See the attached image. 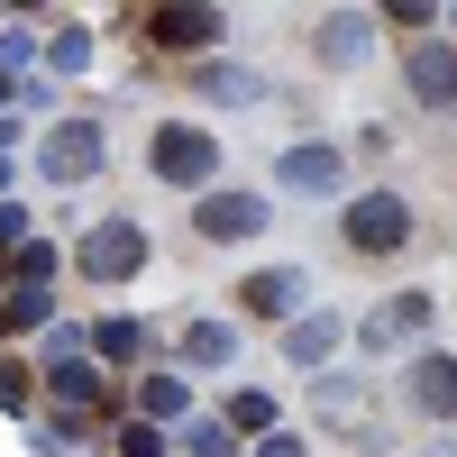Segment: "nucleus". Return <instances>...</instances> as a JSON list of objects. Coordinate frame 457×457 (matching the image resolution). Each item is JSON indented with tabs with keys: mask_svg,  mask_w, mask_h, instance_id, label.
<instances>
[{
	"mask_svg": "<svg viewBox=\"0 0 457 457\" xmlns=\"http://www.w3.org/2000/svg\"><path fill=\"white\" fill-rule=\"evenodd\" d=\"M146 165H156V183H174V193H202V183L220 174V137L193 129V120H165L156 137H146Z\"/></svg>",
	"mask_w": 457,
	"mask_h": 457,
	"instance_id": "nucleus-1",
	"label": "nucleus"
},
{
	"mask_svg": "<svg viewBox=\"0 0 457 457\" xmlns=\"http://www.w3.org/2000/svg\"><path fill=\"white\" fill-rule=\"evenodd\" d=\"M338 238H348L357 256H394V247H411V202L403 193H357L348 211H338Z\"/></svg>",
	"mask_w": 457,
	"mask_h": 457,
	"instance_id": "nucleus-2",
	"label": "nucleus"
},
{
	"mask_svg": "<svg viewBox=\"0 0 457 457\" xmlns=\"http://www.w3.org/2000/svg\"><path fill=\"white\" fill-rule=\"evenodd\" d=\"M73 275H92V284H129V275H146V228H137V220H101V228H83Z\"/></svg>",
	"mask_w": 457,
	"mask_h": 457,
	"instance_id": "nucleus-3",
	"label": "nucleus"
},
{
	"mask_svg": "<svg viewBox=\"0 0 457 457\" xmlns=\"http://www.w3.org/2000/svg\"><path fill=\"white\" fill-rule=\"evenodd\" d=\"M37 174H46V183H83V174H101V129H92V120H55L46 146H37Z\"/></svg>",
	"mask_w": 457,
	"mask_h": 457,
	"instance_id": "nucleus-4",
	"label": "nucleus"
},
{
	"mask_svg": "<svg viewBox=\"0 0 457 457\" xmlns=\"http://www.w3.org/2000/svg\"><path fill=\"white\" fill-rule=\"evenodd\" d=\"M403 83H411V101H421V110H457V46H448V37H411Z\"/></svg>",
	"mask_w": 457,
	"mask_h": 457,
	"instance_id": "nucleus-5",
	"label": "nucleus"
},
{
	"mask_svg": "<svg viewBox=\"0 0 457 457\" xmlns=\"http://www.w3.org/2000/svg\"><path fill=\"white\" fill-rule=\"evenodd\" d=\"M403 403L421 411V421H457V357L448 348H421L411 375H403Z\"/></svg>",
	"mask_w": 457,
	"mask_h": 457,
	"instance_id": "nucleus-6",
	"label": "nucleus"
},
{
	"mask_svg": "<svg viewBox=\"0 0 457 457\" xmlns=\"http://www.w3.org/2000/svg\"><path fill=\"white\" fill-rule=\"evenodd\" d=\"M265 211H275L265 193H211V202H193V228H202L211 247H238V238L265 228Z\"/></svg>",
	"mask_w": 457,
	"mask_h": 457,
	"instance_id": "nucleus-7",
	"label": "nucleus"
},
{
	"mask_svg": "<svg viewBox=\"0 0 457 457\" xmlns=\"http://www.w3.org/2000/svg\"><path fill=\"white\" fill-rule=\"evenodd\" d=\"M421 329H430V293H394V302H375V312H366L357 348L385 357V348H403V338H421Z\"/></svg>",
	"mask_w": 457,
	"mask_h": 457,
	"instance_id": "nucleus-8",
	"label": "nucleus"
},
{
	"mask_svg": "<svg viewBox=\"0 0 457 457\" xmlns=\"http://www.w3.org/2000/svg\"><path fill=\"white\" fill-rule=\"evenodd\" d=\"M302 293H312V284H302V265H265V275L238 284V312H247V320H293Z\"/></svg>",
	"mask_w": 457,
	"mask_h": 457,
	"instance_id": "nucleus-9",
	"label": "nucleus"
},
{
	"mask_svg": "<svg viewBox=\"0 0 457 457\" xmlns=\"http://www.w3.org/2000/svg\"><path fill=\"white\" fill-rule=\"evenodd\" d=\"M275 183L284 193H338V183H348V156H338V146H293L275 165Z\"/></svg>",
	"mask_w": 457,
	"mask_h": 457,
	"instance_id": "nucleus-10",
	"label": "nucleus"
},
{
	"mask_svg": "<svg viewBox=\"0 0 457 457\" xmlns=\"http://www.w3.org/2000/svg\"><path fill=\"white\" fill-rule=\"evenodd\" d=\"M156 46H220V10H156Z\"/></svg>",
	"mask_w": 457,
	"mask_h": 457,
	"instance_id": "nucleus-11",
	"label": "nucleus"
},
{
	"mask_svg": "<svg viewBox=\"0 0 457 457\" xmlns=\"http://www.w3.org/2000/svg\"><path fill=\"white\" fill-rule=\"evenodd\" d=\"M228 357H238L228 320H183V366H228Z\"/></svg>",
	"mask_w": 457,
	"mask_h": 457,
	"instance_id": "nucleus-12",
	"label": "nucleus"
},
{
	"mask_svg": "<svg viewBox=\"0 0 457 457\" xmlns=\"http://www.w3.org/2000/svg\"><path fill=\"white\" fill-rule=\"evenodd\" d=\"M329 348H338V320H329V312L293 320V338H284V357H293V366H329Z\"/></svg>",
	"mask_w": 457,
	"mask_h": 457,
	"instance_id": "nucleus-13",
	"label": "nucleus"
},
{
	"mask_svg": "<svg viewBox=\"0 0 457 457\" xmlns=\"http://www.w3.org/2000/svg\"><path fill=\"white\" fill-rule=\"evenodd\" d=\"M375 19H320V64H366Z\"/></svg>",
	"mask_w": 457,
	"mask_h": 457,
	"instance_id": "nucleus-14",
	"label": "nucleus"
},
{
	"mask_svg": "<svg viewBox=\"0 0 457 457\" xmlns=\"http://www.w3.org/2000/svg\"><path fill=\"white\" fill-rule=\"evenodd\" d=\"M275 421H284V411H275V394H228V430H238V439H265Z\"/></svg>",
	"mask_w": 457,
	"mask_h": 457,
	"instance_id": "nucleus-15",
	"label": "nucleus"
},
{
	"mask_svg": "<svg viewBox=\"0 0 457 457\" xmlns=\"http://www.w3.org/2000/svg\"><path fill=\"white\" fill-rule=\"evenodd\" d=\"M55 394H64V403H83V411H110V385H101L92 366H73V357L55 366Z\"/></svg>",
	"mask_w": 457,
	"mask_h": 457,
	"instance_id": "nucleus-16",
	"label": "nucleus"
},
{
	"mask_svg": "<svg viewBox=\"0 0 457 457\" xmlns=\"http://www.w3.org/2000/svg\"><path fill=\"white\" fill-rule=\"evenodd\" d=\"M137 338H146L137 320H92V357H110V366H129V357H137Z\"/></svg>",
	"mask_w": 457,
	"mask_h": 457,
	"instance_id": "nucleus-17",
	"label": "nucleus"
},
{
	"mask_svg": "<svg viewBox=\"0 0 457 457\" xmlns=\"http://www.w3.org/2000/svg\"><path fill=\"white\" fill-rule=\"evenodd\" d=\"M183 403H193V394H183V375H156V385H146V411H156V421H174Z\"/></svg>",
	"mask_w": 457,
	"mask_h": 457,
	"instance_id": "nucleus-18",
	"label": "nucleus"
},
{
	"mask_svg": "<svg viewBox=\"0 0 457 457\" xmlns=\"http://www.w3.org/2000/svg\"><path fill=\"white\" fill-rule=\"evenodd\" d=\"M46 64H55V73H83V64H92V46H83V28H64V37H55V55H46Z\"/></svg>",
	"mask_w": 457,
	"mask_h": 457,
	"instance_id": "nucleus-19",
	"label": "nucleus"
},
{
	"mask_svg": "<svg viewBox=\"0 0 457 457\" xmlns=\"http://www.w3.org/2000/svg\"><path fill=\"white\" fill-rule=\"evenodd\" d=\"M0 403H28V366H10V357H0Z\"/></svg>",
	"mask_w": 457,
	"mask_h": 457,
	"instance_id": "nucleus-20",
	"label": "nucleus"
},
{
	"mask_svg": "<svg viewBox=\"0 0 457 457\" xmlns=\"http://www.w3.org/2000/svg\"><path fill=\"white\" fill-rule=\"evenodd\" d=\"M19 228H28V211H19V202H0V247H19Z\"/></svg>",
	"mask_w": 457,
	"mask_h": 457,
	"instance_id": "nucleus-21",
	"label": "nucleus"
},
{
	"mask_svg": "<svg viewBox=\"0 0 457 457\" xmlns=\"http://www.w3.org/2000/svg\"><path fill=\"white\" fill-rule=\"evenodd\" d=\"M120 448H129V457H156L165 439H156V430H120Z\"/></svg>",
	"mask_w": 457,
	"mask_h": 457,
	"instance_id": "nucleus-22",
	"label": "nucleus"
},
{
	"mask_svg": "<svg viewBox=\"0 0 457 457\" xmlns=\"http://www.w3.org/2000/svg\"><path fill=\"white\" fill-rule=\"evenodd\" d=\"M256 457H302V439H284V430H265V439H256Z\"/></svg>",
	"mask_w": 457,
	"mask_h": 457,
	"instance_id": "nucleus-23",
	"label": "nucleus"
}]
</instances>
